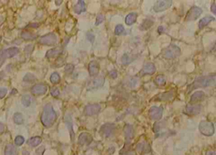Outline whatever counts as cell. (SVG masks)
Masks as SVG:
<instances>
[{
  "label": "cell",
  "instance_id": "4",
  "mask_svg": "<svg viewBox=\"0 0 216 155\" xmlns=\"http://www.w3.org/2000/svg\"><path fill=\"white\" fill-rule=\"evenodd\" d=\"M181 55V49L176 45H170L164 51V57L166 59H173Z\"/></svg>",
  "mask_w": 216,
  "mask_h": 155
},
{
  "label": "cell",
  "instance_id": "27",
  "mask_svg": "<svg viewBox=\"0 0 216 155\" xmlns=\"http://www.w3.org/2000/svg\"><path fill=\"white\" fill-rule=\"evenodd\" d=\"M41 142H42L41 137H40V136H33L28 141V144L30 146H31V147H36V146H38L39 144H41Z\"/></svg>",
  "mask_w": 216,
  "mask_h": 155
},
{
  "label": "cell",
  "instance_id": "36",
  "mask_svg": "<svg viewBox=\"0 0 216 155\" xmlns=\"http://www.w3.org/2000/svg\"><path fill=\"white\" fill-rule=\"evenodd\" d=\"M25 142V138L24 136H17L14 139V143L17 145V146H21Z\"/></svg>",
  "mask_w": 216,
  "mask_h": 155
},
{
  "label": "cell",
  "instance_id": "10",
  "mask_svg": "<svg viewBox=\"0 0 216 155\" xmlns=\"http://www.w3.org/2000/svg\"><path fill=\"white\" fill-rule=\"evenodd\" d=\"M115 129H116V126L113 123H106L102 126L100 129V132L103 136L109 137L114 133Z\"/></svg>",
  "mask_w": 216,
  "mask_h": 155
},
{
  "label": "cell",
  "instance_id": "16",
  "mask_svg": "<svg viewBox=\"0 0 216 155\" xmlns=\"http://www.w3.org/2000/svg\"><path fill=\"white\" fill-rule=\"evenodd\" d=\"M201 109L202 107L200 105H188L186 107L185 111L187 115L193 116V115H197L198 113H200Z\"/></svg>",
  "mask_w": 216,
  "mask_h": 155
},
{
  "label": "cell",
  "instance_id": "35",
  "mask_svg": "<svg viewBox=\"0 0 216 155\" xmlns=\"http://www.w3.org/2000/svg\"><path fill=\"white\" fill-rule=\"evenodd\" d=\"M50 80L53 84H57L60 81V75L58 74L57 73H53L51 75V77H50Z\"/></svg>",
  "mask_w": 216,
  "mask_h": 155
},
{
  "label": "cell",
  "instance_id": "38",
  "mask_svg": "<svg viewBox=\"0 0 216 155\" xmlns=\"http://www.w3.org/2000/svg\"><path fill=\"white\" fill-rule=\"evenodd\" d=\"M74 69V66L73 64H67V65L65 66V68H64L65 73H66L67 74H71L73 73Z\"/></svg>",
  "mask_w": 216,
  "mask_h": 155
},
{
  "label": "cell",
  "instance_id": "48",
  "mask_svg": "<svg viewBox=\"0 0 216 155\" xmlns=\"http://www.w3.org/2000/svg\"><path fill=\"white\" fill-rule=\"evenodd\" d=\"M60 3H62V1H56V4H57V5H59Z\"/></svg>",
  "mask_w": 216,
  "mask_h": 155
},
{
  "label": "cell",
  "instance_id": "42",
  "mask_svg": "<svg viewBox=\"0 0 216 155\" xmlns=\"http://www.w3.org/2000/svg\"><path fill=\"white\" fill-rule=\"evenodd\" d=\"M7 92H8V90H7L6 88H0V99H3L6 95Z\"/></svg>",
  "mask_w": 216,
  "mask_h": 155
},
{
  "label": "cell",
  "instance_id": "40",
  "mask_svg": "<svg viewBox=\"0 0 216 155\" xmlns=\"http://www.w3.org/2000/svg\"><path fill=\"white\" fill-rule=\"evenodd\" d=\"M50 93L52 96H54V97H57L59 94H60V92H59V89H57V88H51V90H50Z\"/></svg>",
  "mask_w": 216,
  "mask_h": 155
},
{
  "label": "cell",
  "instance_id": "2",
  "mask_svg": "<svg viewBox=\"0 0 216 155\" xmlns=\"http://www.w3.org/2000/svg\"><path fill=\"white\" fill-rule=\"evenodd\" d=\"M215 85L216 82L215 79L211 77H199L191 84L190 87H188V92L198 88L214 87Z\"/></svg>",
  "mask_w": 216,
  "mask_h": 155
},
{
  "label": "cell",
  "instance_id": "41",
  "mask_svg": "<svg viewBox=\"0 0 216 155\" xmlns=\"http://www.w3.org/2000/svg\"><path fill=\"white\" fill-rule=\"evenodd\" d=\"M86 37H87V40L89 41V42H91V43L94 42V41H95V36H94L93 33L88 32V33L86 34Z\"/></svg>",
  "mask_w": 216,
  "mask_h": 155
},
{
  "label": "cell",
  "instance_id": "20",
  "mask_svg": "<svg viewBox=\"0 0 216 155\" xmlns=\"http://www.w3.org/2000/svg\"><path fill=\"white\" fill-rule=\"evenodd\" d=\"M155 72V67L152 62H147L144 64V68L142 70L143 74H153Z\"/></svg>",
  "mask_w": 216,
  "mask_h": 155
},
{
  "label": "cell",
  "instance_id": "1",
  "mask_svg": "<svg viewBox=\"0 0 216 155\" xmlns=\"http://www.w3.org/2000/svg\"><path fill=\"white\" fill-rule=\"evenodd\" d=\"M57 119V114L54 111L53 107L51 104H46L43 108V111L41 116V123L44 125L46 127H49L53 125Z\"/></svg>",
  "mask_w": 216,
  "mask_h": 155
},
{
  "label": "cell",
  "instance_id": "5",
  "mask_svg": "<svg viewBox=\"0 0 216 155\" xmlns=\"http://www.w3.org/2000/svg\"><path fill=\"white\" fill-rule=\"evenodd\" d=\"M19 52V49L17 47H10L9 49L3 50L0 51V66L4 64L7 58H11L15 56Z\"/></svg>",
  "mask_w": 216,
  "mask_h": 155
},
{
  "label": "cell",
  "instance_id": "39",
  "mask_svg": "<svg viewBox=\"0 0 216 155\" xmlns=\"http://www.w3.org/2000/svg\"><path fill=\"white\" fill-rule=\"evenodd\" d=\"M104 19H105V17H104V15L103 14H99L98 16H97V18H96V21H95V25H99L102 24V22L104 21Z\"/></svg>",
  "mask_w": 216,
  "mask_h": 155
},
{
  "label": "cell",
  "instance_id": "17",
  "mask_svg": "<svg viewBox=\"0 0 216 155\" xmlns=\"http://www.w3.org/2000/svg\"><path fill=\"white\" fill-rule=\"evenodd\" d=\"M100 66L96 61H91L89 63V73L90 76H95L99 74Z\"/></svg>",
  "mask_w": 216,
  "mask_h": 155
},
{
  "label": "cell",
  "instance_id": "12",
  "mask_svg": "<svg viewBox=\"0 0 216 155\" xmlns=\"http://www.w3.org/2000/svg\"><path fill=\"white\" fill-rule=\"evenodd\" d=\"M101 111V106L99 104H90V105H87L84 108V115L86 116H94L96 115L97 113H99Z\"/></svg>",
  "mask_w": 216,
  "mask_h": 155
},
{
  "label": "cell",
  "instance_id": "37",
  "mask_svg": "<svg viewBox=\"0 0 216 155\" xmlns=\"http://www.w3.org/2000/svg\"><path fill=\"white\" fill-rule=\"evenodd\" d=\"M123 31H124V27L122 25H117L115 28V35L119 36L123 33Z\"/></svg>",
  "mask_w": 216,
  "mask_h": 155
},
{
  "label": "cell",
  "instance_id": "29",
  "mask_svg": "<svg viewBox=\"0 0 216 155\" xmlns=\"http://www.w3.org/2000/svg\"><path fill=\"white\" fill-rule=\"evenodd\" d=\"M16 151H15V148L13 144H8L5 148V151H4V155H15Z\"/></svg>",
  "mask_w": 216,
  "mask_h": 155
},
{
  "label": "cell",
  "instance_id": "19",
  "mask_svg": "<svg viewBox=\"0 0 216 155\" xmlns=\"http://www.w3.org/2000/svg\"><path fill=\"white\" fill-rule=\"evenodd\" d=\"M124 135L127 141H130L134 137V127L132 125L127 124L124 126Z\"/></svg>",
  "mask_w": 216,
  "mask_h": 155
},
{
  "label": "cell",
  "instance_id": "30",
  "mask_svg": "<svg viewBox=\"0 0 216 155\" xmlns=\"http://www.w3.org/2000/svg\"><path fill=\"white\" fill-rule=\"evenodd\" d=\"M14 121L15 124L17 125L23 124V122H24V117H23L22 114L19 113V112L15 113L14 115Z\"/></svg>",
  "mask_w": 216,
  "mask_h": 155
},
{
  "label": "cell",
  "instance_id": "26",
  "mask_svg": "<svg viewBox=\"0 0 216 155\" xmlns=\"http://www.w3.org/2000/svg\"><path fill=\"white\" fill-rule=\"evenodd\" d=\"M204 97V93L203 91H197L196 93H194L192 96H191L190 102H197L201 99H203Z\"/></svg>",
  "mask_w": 216,
  "mask_h": 155
},
{
  "label": "cell",
  "instance_id": "14",
  "mask_svg": "<svg viewBox=\"0 0 216 155\" xmlns=\"http://www.w3.org/2000/svg\"><path fill=\"white\" fill-rule=\"evenodd\" d=\"M47 91V87L42 84H36L31 88V93L35 95H41V94H44Z\"/></svg>",
  "mask_w": 216,
  "mask_h": 155
},
{
  "label": "cell",
  "instance_id": "31",
  "mask_svg": "<svg viewBox=\"0 0 216 155\" xmlns=\"http://www.w3.org/2000/svg\"><path fill=\"white\" fill-rule=\"evenodd\" d=\"M148 149H149V146L146 142H141L137 145V150L139 152H146Z\"/></svg>",
  "mask_w": 216,
  "mask_h": 155
},
{
  "label": "cell",
  "instance_id": "8",
  "mask_svg": "<svg viewBox=\"0 0 216 155\" xmlns=\"http://www.w3.org/2000/svg\"><path fill=\"white\" fill-rule=\"evenodd\" d=\"M203 13V10L197 6L192 7L190 9V10L188 11V13L187 14V16H186V20L187 21H192V20H195L197 19L201 14Z\"/></svg>",
  "mask_w": 216,
  "mask_h": 155
},
{
  "label": "cell",
  "instance_id": "22",
  "mask_svg": "<svg viewBox=\"0 0 216 155\" xmlns=\"http://www.w3.org/2000/svg\"><path fill=\"white\" fill-rule=\"evenodd\" d=\"M215 17H212V16H206L203 19H201L198 23V27L199 29H203V27H205L206 25H208L210 24L211 21H214L215 20Z\"/></svg>",
  "mask_w": 216,
  "mask_h": 155
},
{
  "label": "cell",
  "instance_id": "11",
  "mask_svg": "<svg viewBox=\"0 0 216 155\" xmlns=\"http://www.w3.org/2000/svg\"><path fill=\"white\" fill-rule=\"evenodd\" d=\"M163 115V109L161 107L153 106L149 111V116L151 120H159Z\"/></svg>",
  "mask_w": 216,
  "mask_h": 155
},
{
  "label": "cell",
  "instance_id": "44",
  "mask_svg": "<svg viewBox=\"0 0 216 155\" xmlns=\"http://www.w3.org/2000/svg\"><path fill=\"white\" fill-rule=\"evenodd\" d=\"M205 155H216V149L215 150H210V151H208Z\"/></svg>",
  "mask_w": 216,
  "mask_h": 155
},
{
  "label": "cell",
  "instance_id": "7",
  "mask_svg": "<svg viewBox=\"0 0 216 155\" xmlns=\"http://www.w3.org/2000/svg\"><path fill=\"white\" fill-rule=\"evenodd\" d=\"M105 83V78L103 76H100L97 77L91 81H89L87 84V89L88 90H94V89H97L99 88H101L104 84Z\"/></svg>",
  "mask_w": 216,
  "mask_h": 155
},
{
  "label": "cell",
  "instance_id": "32",
  "mask_svg": "<svg viewBox=\"0 0 216 155\" xmlns=\"http://www.w3.org/2000/svg\"><path fill=\"white\" fill-rule=\"evenodd\" d=\"M165 82H166V79L164 75H159L155 78L154 79V83L159 85V86H162V85H165Z\"/></svg>",
  "mask_w": 216,
  "mask_h": 155
},
{
  "label": "cell",
  "instance_id": "9",
  "mask_svg": "<svg viewBox=\"0 0 216 155\" xmlns=\"http://www.w3.org/2000/svg\"><path fill=\"white\" fill-rule=\"evenodd\" d=\"M172 1H169V0H159L155 3L154 6V10L155 12H161V11H165L167 9H169L172 6Z\"/></svg>",
  "mask_w": 216,
  "mask_h": 155
},
{
  "label": "cell",
  "instance_id": "15",
  "mask_svg": "<svg viewBox=\"0 0 216 155\" xmlns=\"http://www.w3.org/2000/svg\"><path fill=\"white\" fill-rule=\"evenodd\" d=\"M64 122L66 124V126L68 127V129L70 132V136H71V140L74 141V127H73V121H72V118L70 116L69 114H67L65 119H64Z\"/></svg>",
  "mask_w": 216,
  "mask_h": 155
},
{
  "label": "cell",
  "instance_id": "45",
  "mask_svg": "<svg viewBox=\"0 0 216 155\" xmlns=\"http://www.w3.org/2000/svg\"><path fill=\"white\" fill-rule=\"evenodd\" d=\"M211 10H212V12L214 13L215 14H216V4H212V5H211Z\"/></svg>",
  "mask_w": 216,
  "mask_h": 155
},
{
  "label": "cell",
  "instance_id": "6",
  "mask_svg": "<svg viewBox=\"0 0 216 155\" xmlns=\"http://www.w3.org/2000/svg\"><path fill=\"white\" fill-rule=\"evenodd\" d=\"M57 42V37L54 33L46 34L39 40V43L41 45H46V46H53V45H56Z\"/></svg>",
  "mask_w": 216,
  "mask_h": 155
},
{
  "label": "cell",
  "instance_id": "24",
  "mask_svg": "<svg viewBox=\"0 0 216 155\" xmlns=\"http://www.w3.org/2000/svg\"><path fill=\"white\" fill-rule=\"evenodd\" d=\"M173 97H174L173 92H170V93L169 92H166V93H163L159 94L157 96V98H159V99H157L156 100H171V99H173Z\"/></svg>",
  "mask_w": 216,
  "mask_h": 155
},
{
  "label": "cell",
  "instance_id": "3",
  "mask_svg": "<svg viewBox=\"0 0 216 155\" xmlns=\"http://www.w3.org/2000/svg\"><path fill=\"white\" fill-rule=\"evenodd\" d=\"M198 128H199L200 132L204 136H212L215 133V126H214V124L210 121H201Z\"/></svg>",
  "mask_w": 216,
  "mask_h": 155
},
{
  "label": "cell",
  "instance_id": "49",
  "mask_svg": "<svg viewBox=\"0 0 216 155\" xmlns=\"http://www.w3.org/2000/svg\"><path fill=\"white\" fill-rule=\"evenodd\" d=\"M0 41H1V37H0Z\"/></svg>",
  "mask_w": 216,
  "mask_h": 155
},
{
  "label": "cell",
  "instance_id": "25",
  "mask_svg": "<svg viewBox=\"0 0 216 155\" xmlns=\"http://www.w3.org/2000/svg\"><path fill=\"white\" fill-rule=\"evenodd\" d=\"M36 34H33L31 33L29 31H23L21 33V37L22 39L26 40V41H32V40H35L36 38Z\"/></svg>",
  "mask_w": 216,
  "mask_h": 155
},
{
  "label": "cell",
  "instance_id": "34",
  "mask_svg": "<svg viewBox=\"0 0 216 155\" xmlns=\"http://www.w3.org/2000/svg\"><path fill=\"white\" fill-rule=\"evenodd\" d=\"M36 79L35 75H33L32 74H26V76L24 77V79H23V80L25 81V82H28V83L34 82Z\"/></svg>",
  "mask_w": 216,
  "mask_h": 155
},
{
  "label": "cell",
  "instance_id": "18",
  "mask_svg": "<svg viewBox=\"0 0 216 155\" xmlns=\"http://www.w3.org/2000/svg\"><path fill=\"white\" fill-rule=\"evenodd\" d=\"M63 51H63L62 48L56 47V48H53V49L47 51V52L46 54V56L47 58H55V57H57L58 56H60L63 53Z\"/></svg>",
  "mask_w": 216,
  "mask_h": 155
},
{
  "label": "cell",
  "instance_id": "28",
  "mask_svg": "<svg viewBox=\"0 0 216 155\" xmlns=\"http://www.w3.org/2000/svg\"><path fill=\"white\" fill-rule=\"evenodd\" d=\"M21 102H22V105L25 107H29V106L31 105L32 99L31 97L29 95V94H25L22 96V99H21Z\"/></svg>",
  "mask_w": 216,
  "mask_h": 155
},
{
  "label": "cell",
  "instance_id": "21",
  "mask_svg": "<svg viewBox=\"0 0 216 155\" xmlns=\"http://www.w3.org/2000/svg\"><path fill=\"white\" fill-rule=\"evenodd\" d=\"M74 10L78 14H81L82 12H84L85 11V4H84V2L82 1V0L78 1V3L74 7Z\"/></svg>",
  "mask_w": 216,
  "mask_h": 155
},
{
  "label": "cell",
  "instance_id": "46",
  "mask_svg": "<svg viewBox=\"0 0 216 155\" xmlns=\"http://www.w3.org/2000/svg\"><path fill=\"white\" fill-rule=\"evenodd\" d=\"M4 129H5V126H4V125L3 124L2 122H0V133L4 132Z\"/></svg>",
  "mask_w": 216,
  "mask_h": 155
},
{
  "label": "cell",
  "instance_id": "13",
  "mask_svg": "<svg viewBox=\"0 0 216 155\" xmlns=\"http://www.w3.org/2000/svg\"><path fill=\"white\" fill-rule=\"evenodd\" d=\"M93 141V137L92 136L87 133V132H83L81 133L79 136V144L81 146H84V145H89V143Z\"/></svg>",
  "mask_w": 216,
  "mask_h": 155
},
{
  "label": "cell",
  "instance_id": "23",
  "mask_svg": "<svg viewBox=\"0 0 216 155\" xmlns=\"http://www.w3.org/2000/svg\"><path fill=\"white\" fill-rule=\"evenodd\" d=\"M136 19H137V14L136 13H130L126 16L125 23L127 25H132L136 22Z\"/></svg>",
  "mask_w": 216,
  "mask_h": 155
},
{
  "label": "cell",
  "instance_id": "33",
  "mask_svg": "<svg viewBox=\"0 0 216 155\" xmlns=\"http://www.w3.org/2000/svg\"><path fill=\"white\" fill-rule=\"evenodd\" d=\"M134 59V58H132L130 55H128V54H124L123 56H122V64H124V65H127V64H129L131 62H133Z\"/></svg>",
  "mask_w": 216,
  "mask_h": 155
},
{
  "label": "cell",
  "instance_id": "43",
  "mask_svg": "<svg viewBox=\"0 0 216 155\" xmlns=\"http://www.w3.org/2000/svg\"><path fill=\"white\" fill-rule=\"evenodd\" d=\"M109 74H110V76H111L112 79H116V78H117V72H116L115 70L111 71V72L109 73Z\"/></svg>",
  "mask_w": 216,
  "mask_h": 155
},
{
  "label": "cell",
  "instance_id": "47",
  "mask_svg": "<svg viewBox=\"0 0 216 155\" xmlns=\"http://www.w3.org/2000/svg\"><path fill=\"white\" fill-rule=\"evenodd\" d=\"M123 155H137V154H136V153H135V152H134V151H131V152H128V153H127V154H123Z\"/></svg>",
  "mask_w": 216,
  "mask_h": 155
}]
</instances>
